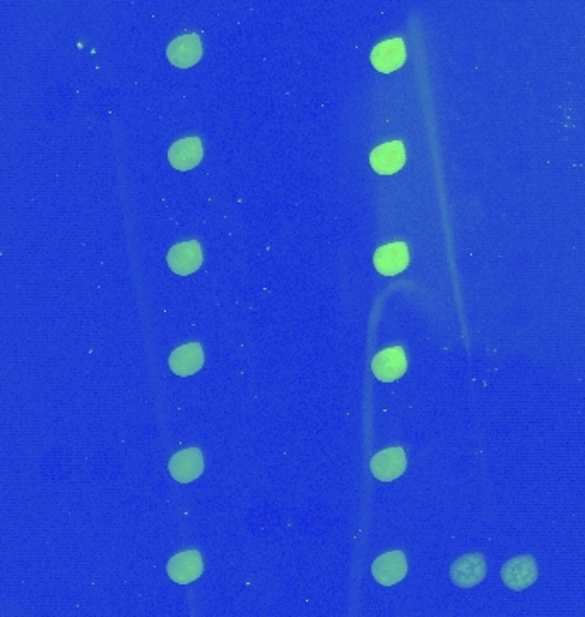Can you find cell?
<instances>
[{"mask_svg": "<svg viewBox=\"0 0 585 617\" xmlns=\"http://www.w3.org/2000/svg\"><path fill=\"white\" fill-rule=\"evenodd\" d=\"M502 580L514 592H522L534 585L538 580V565L534 557L526 554L505 563L502 568Z\"/></svg>", "mask_w": 585, "mask_h": 617, "instance_id": "1", "label": "cell"}, {"mask_svg": "<svg viewBox=\"0 0 585 617\" xmlns=\"http://www.w3.org/2000/svg\"><path fill=\"white\" fill-rule=\"evenodd\" d=\"M166 261L175 275L187 276V275L195 273L202 266V261H204L202 247L197 240L180 242L170 249Z\"/></svg>", "mask_w": 585, "mask_h": 617, "instance_id": "2", "label": "cell"}, {"mask_svg": "<svg viewBox=\"0 0 585 617\" xmlns=\"http://www.w3.org/2000/svg\"><path fill=\"white\" fill-rule=\"evenodd\" d=\"M170 475L180 482L190 484L204 474V456L199 448H188L184 452L175 453L168 463Z\"/></svg>", "mask_w": 585, "mask_h": 617, "instance_id": "3", "label": "cell"}, {"mask_svg": "<svg viewBox=\"0 0 585 617\" xmlns=\"http://www.w3.org/2000/svg\"><path fill=\"white\" fill-rule=\"evenodd\" d=\"M486 576V561L481 554H466L450 568V578L459 589L479 585Z\"/></svg>", "mask_w": 585, "mask_h": 617, "instance_id": "4", "label": "cell"}, {"mask_svg": "<svg viewBox=\"0 0 585 617\" xmlns=\"http://www.w3.org/2000/svg\"><path fill=\"white\" fill-rule=\"evenodd\" d=\"M375 378L382 382H394L407 371V358L402 347H392L378 352L372 362Z\"/></svg>", "mask_w": 585, "mask_h": 617, "instance_id": "5", "label": "cell"}, {"mask_svg": "<svg viewBox=\"0 0 585 617\" xmlns=\"http://www.w3.org/2000/svg\"><path fill=\"white\" fill-rule=\"evenodd\" d=\"M375 580L383 587H392L407 574V561L402 550H392L378 556L372 565Z\"/></svg>", "mask_w": 585, "mask_h": 617, "instance_id": "6", "label": "cell"}, {"mask_svg": "<svg viewBox=\"0 0 585 617\" xmlns=\"http://www.w3.org/2000/svg\"><path fill=\"white\" fill-rule=\"evenodd\" d=\"M375 269L383 276H396L409 266V249L404 242L382 245L375 251Z\"/></svg>", "mask_w": 585, "mask_h": 617, "instance_id": "7", "label": "cell"}, {"mask_svg": "<svg viewBox=\"0 0 585 617\" xmlns=\"http://www.w3.org/2000/svg\"><path fill=\"white\" fill-rule=\"evenodd\" d=\"M166 57L175 68L180 69H187L197 64L202 57V44L199 35L190 33L175 38L166 48Z\"/></svg>", "mask_w": 585, "mask_h": 617, "instance_id": "8", "label": "cell"}, {"mask_svg": "<svg viewBox=\"0 0 585 617\" xmlns=\"http://www.w3.org/2000/svg\"><path fill=\"white\" fill-rule=\"evenodd\" d=\"M166 571L175 583L188 585L202 574L204 561L197 550H186L170 559Z\"/></svg>", "mask_w": 585, "mask_h": 617, "instance_id": "9", "label": "cell"}, {"mask_svg": "<svg viewBox=\"0 0 585 617\" xmlns=\"http://www.w3.org/2000/svg\"><path fill=\"white\" fill-rule=\"evenodd\" d=\"M406 469H407V458L402 448H389V450L376 453L370 463L372 474L380 482L396 480L406 472Z\"/></svg>", "mask_w": 585, "mask_h": 617, "instance_id": "10", "label": "cell"}, {"mask_svg": "<svg viewBox=\"0 0 585 617\" xmlns=\"http://www.w3.org/2000/svg\"><path fill=\"white\" fill-rule=\"evenodd\" d=\"M370 59L376 71L391 74L400 69L406 62V45L402 38L385 40L374 48Z\"/></svg>", "mask_w": 585, "mask_h": 617, "instance_id": "11", "label": "cell"}, {"mask_svg": "<svg viewBox=\"0 0 585 617\" xmlns=\"http://www.w3.org/2000/svg\"><path fill=\"white\" fill-rule=\"evenodd\" d=\"M406 164V149L400 141L380 144L370 155V165L380 175H392Z\"/></svg>", "mask_w": 585, "mask_h": 617, "instance_id": "12", "label": "cell"}, {"mask_svg": "<svg viewBox=\"0 0 585 617\" xmlns=\"http://www.w3.org/2000/svg\"><path fill=\"white\" fill-rule=\"evenodd\" d=\"M168 365L177 376H192L204 365V350L199 343L182 345L171 352Z\"/></svg>", "mask_w": 585, "mask_h": 617, "instance_id": "13", "label": "cell"}, {"mask_svg": "<svg viewBox=\"0 0 585 617\" xmlns=\"http://www.w3.org/2000/svg\"><path fill=\"white\" fill-rule=\"evenodd\" d=\"M204 156V148L202 141L199 138H184L180 141L170 146L168 151V158L171 166H175L177 170L187 172L192 170L194 166L199 165L202 162Z\"/></svg>", "mask_w": 585, "mask_h": 617, "instance_id": "14", "label": "cell"}]
</instances>
